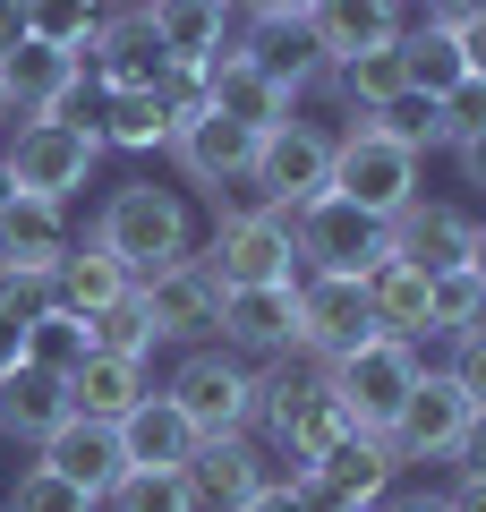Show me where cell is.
I'll return each instance as SVG.
<instances>
[{"instance_id": "33", "label": "cell", "mask_w": 486, "mask_h": 512, "mask_svg": "<svg viewBox=\"0 0 486 512\" xmlns=\"http://www.w3.org/2000/svg\"><path fill=\"white\" fill-rule=\"evenodd\" d=\"M469 325H486V282L469 274H435L427 282V342H452V333H469Z\"/></svg>"}, {"instance_id": "11", "label": "cell", "mask_w": 486, "mask_h": 512, "mask_svg": "<svg viewBox=\"0 0 486 512\" xmlns=\"http://www.w3.org/2000/svg\"><path fill=\"white\" fill-rule=\"evenodd\" d=\"M137 308H145V325H154V342L197 350V342H214L222 282L205 274L197 256H180V265H162V274H145V282H137Z\"/></svg>"}, {"instance_id": "12", "label": "cell", "mask_w": 486, "mask_h": 512, "mask_svg": "<svg viewBox=\"0 0 486 512\" xmlns=\"http://www.w3.org/2000/svg\"><path fill=\"white\" fill-rule=\"evenodd\" d=\"M367 333H376V316H367V291L359 274H299V359H342V350H359Z\"/></svg>"}, {"instance_id": "15", "label": "cell", "mask_w": 486, "mask_h": 512, "mask_svg": "<svg viewBox=\"0 0 486 512\" xmlns=\"http://www.w3.org/2000/svg\"><path fill=\"white\" fill-rule=\"evenodd\" d=\"M171 163H180V180L188 188H205V197H222V188H248V163H256V137L248 128H231V120H214V111H197V120H180L171 128Z\"/></svg>"}, {"instance_id": "34", "label": "cell", "mask_w": 486, "mask_h": 512, "mask_svg": "<svg viewBox=\"0 0 486 512\" xmlns=\"http://www.w3.org/2000/svg\"><path fill=\"white\" fill-rule=\"evenodd\" d=\"M103 512H205V495L188 487V470H128L103 495Z\"/></svg>"}, {"instance_id": "26", "label": "cell", "mask_w": 486, "mask_h": 512, "mask_svg": "<svg viewBox=\"0 0 486 512\" xmlns=\"http://www.w3.org/2000/svg\"><path fill=\"white\" fill-rule=\"evenodd\" d=\"M69 419V384L43 376V367H0V436L9 444H43L52 427Z\"/></svg>"}, {"instance_id": "31", "label": "cell", "mask_w": 486, "mask_h": 512, "mask_svg": "<svg viewBox=\"0 0 486 512\" xmlns=\"http://www.w3.org/2000/svg\"><path fill=\"white\" fill-rule=\"evenodd\" d=\"M94 137L120 146V154H162V146H171V111H162V94H103Z\"/></svg>"}, {"instance_id": "41", "label": "cell", "mask_w": 486, "mask_h": 512, "mask_svg": "<svg viewBox=\"0 0 486 512\" xmlns=\"http://www.w3.org/2000/svg\"><path fill=\"white\" fill-rule=\"evenodd\" d=\"M452 43H461L469 77H486V9H469V18H452Z\"/></svg>"}, {"instance_id": "20", "label": "cell", "mask_w": 486, "mask_h": 512, "mask_svg": "<svg viewBox=\"0 0 486 512\" xmlns=\"http://www.w3.org/2000/svg\"><path fill=\"white\" fill-rule=\"evenodd\" d=\"M401 26H410V0H307V35H316L324 69L350 52H376V43H393Z\"/></svg>"}, {"instance_id": "29", "label": "cell", "mask_w": 486, "mask_h": 512, "mask_svg": "<svg viewBox=\"0 0 486 512\" xmlns=\"http://www.w3.org/2000/svg\"><path fill=\"white\" fill-rule=\"evenodd\" d=\"M52 299H60L69 316H103L111 299H128V274L94 248V239H69V256L52 265Z\"/></svg>"}, {"instance_id": "49", "label": "cell", "mask_w": 486, "mask_h": 512, "mask_svg": "<svg viewBox=\"0 0 486 512\" xmlns=\"http://www.w3.org/2000/svg\"><path fill=\"white\" fill-rule=\"evenodd\" d=\"M469 274H478V282H486V214H478V222H469Z\"/></svg>"}, {"instance_id": "48", "label": "cell", "mask_w": 486, "mask_h": 512, "mask_svg": "<svg viewBox=\"0 0 486 512\" xmlns=\"http://www.w3.org/2000/svg\"><path fill=\"white\" fill-rule=\"evenodd\" d=\"M231 9H248V18H307V0H231Z\"/></svg>"}, {"instance_id": "7", "label": "cell", "mask_w": 486, "mask_h": 512, "mask_svg": "<svg viewBox=\"0 0 486 512\" xmlns=\"http://www.w3.org/2000/svg\"><path fill=\"white\" fill-rule=\"evenodd\" d=\"M290 222V248H299V274H367L376 256H393V239H384V214H367V205L350 197H307Z\"/></svg>"}, {"instance_id": "27", "label": "cell", "mask_w": 486, "mask_h": 512, "mask_svg": "<svg viewBox=\"0 0 486 512\" xmlns=\"http://www.w3.org/2000/svg\"><path fill=\"white\" fill-rule=\"evenodd\" d=\"M367 291V316H376V333H393V342H427V274L418 265H401V256H376L359 274Z\"/></svg>"}, {"instance_id": "6", "label": "cell", "mask_w": 486, "mask_h": 512, "mask_svg": "<svg viewBox=\"0 0 486 512\" xmlns=\"http://www.w3.org/2000/svg\"><path fill=\"white\" fill-rule=\"evenodd\" d=\"M384 444H393L401 470H410V461H478L486 419L469 410V393L444 376V367H418V393H410V410H401V427Z\"/></svg>"}, {"instance_id": "44", "label": "cell", "mask_w": 486, "mask_h": 512, "mask_svg": "<svg viewBox=\"0 0 486 512\" xmlns=\"http://www.w3.org/2000/svg\"><path fill=\"white\" fill-rule=\"evenodd\" d=\"M376 512H452V504H444V487H410V495H384Z\"/></svg>"}, {"instance_id": "10", "label": "cell", "mask_w": 486, "mask_h": 512, "mask_svg": "<svg viewBox=\"0 0 486 512\" xmlns=\"http://www.w3.org/2000/svg\"><path fill=\"white\" fill-rule=\"evenodd\" d=\"M214 342L239 350L248 367L290 359V350H299V282H248V291H222Z\"/></svg>"}, {"instance_id": "38", "label": "cell", "mask_w": 486, "mask_h": 512, "mask_svg": "<svg viewBox=\"0 0 486 512\" xmlns=\"http://www.w3.org/2000/svg\"><path fill=\"white\" fill-rule=\"evenodd\" d=\"M94 325V350H120V359H154V325H145L137 308V282H128V299H111L103 316H86Z\"/></svg>"}, {"instance_id": "45", "label": "cell", "mask_w": 486, "mask_h": 512, "mask_svg": "<svg viewBox=\"0 0 486 512\" xmlns=\"http://www.w3.org/2000/svg\"><path fill=\"white\" fill-rule=\"evenodd\" d=\"M26 43V0H0V60Z\"/></svg>"}, {"instance_id": "39", "label": "cell", "mask_w": 486, "mask_h": 512, "mask_svg": "<svg viewBox=\"0 0 486 512\" xmlns=\"http://www.w3.org/2000/svg\"><path fill=\"white\" fill-rule=\"evenodd\" d=\"M435 120H444V154L469 146V137L486 128V77H461L452 94H435Z\"/></svg>"}, {"instance_id": "13", "label": "cell", "mask_w": 486, "mask_h": 512, "mask_svg": "<svg viewBox=\"0 0 486 512\" xmlns=\"http://www.w3.org/2000/svg\"><path fill=\"white\" fill-rule=\"evenodd\" d=\"M197 86H205V111H214V120H231V128H248V137H265V128H282L290 111H299L248 52H239V43H222V52L205 60Z\"/></svg>"}, {"instance_id": "51", "label": "cell", "mask_w": 486, "mask_h": 512, "mask_svg": "<svg viewBox=\"0 0 486 512\" xmlns=\"http://www.w3.org/2000/svg\"><path fill=\"white\" fill-rule=\"evenodd\" d=\"M9 197H18V180H9V163H0V214H9Z\"/></svg>"}, {"instance_id": "43", "label": "cell", "mask_w": 486, "mask_h": 512, "mask_svg": "<svg viewBox=\"0 0 486 512\" xmlns=\"http://www.w3.org/2000/svg\"><path fill=\"white\" fill-rule=\"evenodd\" d=\"M18 359H26V316L0 299V367H18Z\"/></svg>"}, {"instance_id": "36", "label": "cell", "mask_w": 486, "mask_h": 512, "mask_svg": "<svg viewBox=\"0 0 486 512\" xmlns=\"http://www.w3.org/2000/svg\"><path fill=\"white\" fill-rule=\"evenodd\" d=\"M367 120H376L393 146H410L418 163H427V154H444V120H435V94H393V103L367 111Z\"/></svg>"}, {"instance_id": "9", "label": "cell", "mask_w": 486, "mask_h": 512, "mask_svg": "<svg viewBox=\"0 0 486 512\" xmlns=\"http://www.w3.org/2000/svg\"><path fill=\"white\" fill-rule=\"evenodd\" d=\"M333 197H350V205H367V214L393 222L401 205L418 197V154L393 146V137H384V128L359 111V120L333 137Z\"/></svg>"}, {"instance_id": "21", "label": "cell", "mask_w": 486, "mask_h": 512, "mask_svg": "<svg viewBox=\"0 0 486 512\" xmlns=\"http://www.w3.org/2000/svg\"><path fill=\"white\" fill-rule=\"evenodd\" d=\"M231 43L290 94V103L324 86V52H316V35H307V18H248V35H231Z\"/></svg>"}, {"instance_id": "22", "label": "cell", "mask_w": 486, "mask_h": 512, "mask_svg": "<svg viewBox=\"0 0 486 512\" xmlns=\"http://www.w3.org/2000/svg\"><path fill=\"white\" fill-rule=\"evenodd\" d=\"M197 427H188V410L171 402V393H145L137 410L120 419V453L128 470H188V453H197Z\"/></svg>"}, {"instance_id": "32", "label": "cell", "mask_w": 486, "mask_h": 512, "mask_svg": "<svg viewBox=\"0 0 486 512\" xmlns=\"http://www.w3.org/2000/svg\"><path fill=\"white\" fill-rule=\"evenodd\" d=\"M86 350H94V325L69 316V308H43L35 325H26V367H43V376H69Z\"/></svg>"}, {"instance_id": "4", "label": "cell", "mask_w": 486, "mask_h": 512, "mask_svg": "<svg viewBox=\"0 0 486 512\" xmlns=\"http://www.w3.org/2000/svg\"><path fill=\"white\" fill-rule=\"evenodd\" d=\"M324 188H333V128H316V120H299V111H290L282 128H265V137H256V163H248L239 205L299 214V205L324 197Z\"/></svg>"}, {"instance_id": "40", "label": "cell", "mask_w": 486, "mask_h": 512, "mask_svg": "<svg viewBox=\"0 0 486 512\" xmlns=\"http://www.w3.org/2000/svg\"><path fill=\"white\" fill-rule=\"evenodd\" d=\"M444 376L469 393V410L486 419V325H469V333H452V359H444Z\"/></svg>"}, {"instance_id": "5", "label": "cell", "mask_w": 486, "mask_h": 512, "mask_svg": "<svg viewBox=\"0 0 486 512\" xmlns=\"http://www.w3.org/2000/svg\"><path fill=\"white\" fill-rule=\"evenodd\" d=\"M162 393L188 410L197 436H248L256 427V367L239 359V350H222V342H197L180 367H171Z\"/></svg>"}, {"instance_id": "19", "label": "cell", "mask_w": 486, "mask_h": 512, "mask_svg": "<svg viewBox=\"0 0 486 512\" xmlns=\"http://www.w3.org/2000/svg\"><path fill=\"white\" fill-rule=\"evenodd\" d=\"M469 222L478 214H461V205H427V197H410L393 222H384V239H393V256L401 265H418V274H461L469 265Z\"/></svg>"}, {"instance_id": "3", "label": "cell", "mask_w": 486, "mask_h": 512, "mask_svg": "<svg viewBox=\"0 0 486 512\" xmlns=\"http://www.w3.org/2000/svg\"><path fill=\"white\" fill-rule=\"evenodd\" d=\"M0 163H9V180H18V197H52V205H69V197H86V188H94L103 137H94V120L43 111V120H18V128H9Z\"/></svg>"}, {"instance_id": "23", "label": "cell", "mask_w": 486, "mask_h": 512, "mask_svg": "<svg viewBox=\"0 0 486 512\" xmlns=\"http://www.w3.org/2000/svg\"><path fill=\"white\" fill-rule=\"evenodd\" d=\"M60 384H69V410H77V419H111V427L154 393V384H145V359H120V350H86Z\"/></svg>"}, {"instance_id": "17", "label": "cell", "mask_w": 486, "mask_h": 512, "mask_svg": "<svg viewBox=\"0 0 486 512\" xmlns=\"http://www.w3.org/2000/svg\"><path fill=\"white\" fill-rule=\"evenodd\" d=\"M60 256H69V205L9 197V214H0V282H52Z\"/></svg>"}, {"instance_id": "25", "label": "cell", "mask_w": 486, "mask_h": 512, "mask_svg": "<svg viewBox=\"0 0 486 512\" xmlns=\"http://www.w3.org/2000/svg\"><path fill=\"white\" fill-rule=\"evenodd\" d=\"M188 487L205 495V504H248L256 487H265V444L256 436H205L197 453H188Z\"/></svg>"}, {"instance_id": "1", "label": "cell", "mask_w": 486, "mask_h": 512, "mask_svg": "<svg viewBox=\"0 0 486 512\" xmlns=\"http://www.w3.org/2000/svg\"><path fill=\"white\" fill-rule=\"evenodd\" d=\"M86 239L120 265L128 282L162 274V265H180V256H197V222H188V197L180 188H154V180H120L103 205H94Z\"/></svg>"}, {"instance_id": "16", "label": "cell", "mask_w": 486, "mask_h": 512, "mask_svg": "<svg viewBox=\"0 0 486 512\" xmlns=\"http://www.w3.org/2000/svg\"><path fill=\"white\" fill-rule=\"evenodd\" d=\"M35 461H43V470H52V478H69V487H86L94 504H103V495H111V487H120V478H128L120 427H111V419H77V410H69V419H60L52 436L35 444Z\"/></svg>"}, {"instance_id": "28", "label": "cell", "mask_w": 486, "mask_h": 512, "mask_svg": "<svg viewBox=\"0 0 486 512\" xmlns=\"http://www.w3.org/2000/svg\"><path fill=\"white\" fill-rule=\"evenodd\" d=\"M324 86L342 94V111H350V120H359V111H384L393 94H410V69H401V35H393V43H376V52L333 60V69H324Z\"/></svg>"}, {"instance_id": "47", "label": "cell", "mask_w": 486, "mask_h": 512, "mask_svg": "<svg viewBox=\"0 0 486 512\" xmlns=\"http://www.w3.org/2000/svg\"><path fill=\"white\" fill-rule=\"evenodd\" d=\"M231 512H299V495H290V487H256L248 504H231Z\"/></svg>"}, {"instance_id": "18", "label": "cell", "mask_w": 486, "mask_h": 512, "mask_svg": "<svg viewBox=\"0 0 486 512\" xmlns=\"http://www.w3.org/2000/svg\"><path fill=\"white\" fill-rule=\"evenodd\" d=\"M77 86H86V60L60 52V43H35L26 35L18 52L0 60V94H9V111L18 120H43V111H69Z\"/></svg>"}, {"instance_id": "46", "label": "cell", "mask_w": 486, "mask_h": 512, "mask_svg": "<svg viewBox=\"0 0 486 512\" xmlns=\"http://www.w3.org/2000/svg\"><path fill=\"white\" fill-rule=\"evenodd\" d=\"M452 154H461V180H469V188H486V128L469 137V146H452Z\"/></svg>"}, {"instance_id": "52", "label": "cell", "mask_w": 486, "mask_h": 512, "mask_svg": "<svg viewBox=\"0 0 486 512\" xmlns=\"http://www.w3.org/2000/svg\"><path fill=\"white\" fill-rule=\"evenodd\" d=\"M94 9H137V0H94Z\"/></svg>"}, {"instance_id": "30", "label": "cell", "mask_w": 486, "mask_h": 512, "mask_svg": "<svg viewBox=\"0 0 486 512\" xmlns=\"http://www.w3.org/2000/svg\"><path fill=\"white\" fill-rule=\"evenodd\" d=\"M401 69H410V94H452L469 77V60H461V43H452V26L410 18L401 26Z\"/></svg>"}, {"instance_id": "24", "label": "cell", "mask_w": 486, "mask_h": 512, "mask_svg": "<svg viewBox=\"0 0 486 512\" xmlns=\"http://www.w3.org/2000/svg\"><path fill=\"white\" fill-rule=\"evenodd\" d=\"M145 26H154V43L171 60H188V69H205V60L231 43V0H137Z\"/></svg>"}, {"instance_id": "2", "label": "cell", "mask_w": 486, "mask_h": 512, "mask_svg": "<svg viewBox=\"0 0 486 512\" xmlns=\"http://www.w3.org/2000/svg\"><path fill=\"white\" fill-rule=\"evenodd\" d=\"M418 367H427L418 342H393V333H367L359 350L324 359V384H333L350 436H393L401 410H410V393H418Z\"/></svg>"}, {"instance_id": "8", "label": "cell", "mask_w": 486, "mask_h": 512, "mask_svg": "<svg viewBox=\"0 0 486 512\" xmlns=\"http://www.w3.org/2000/svg\"><path fill=\"white\" fill-rule=\"evenodd\" d=\"M197 265L222 291H248V282H299V248H290V222L265 205H231L214 222V239L197 248Z\"/></svg>"}, {"instance_id": "37", "label": "cell", "mask_w": 486, "mask_h": 512, "mask_svg": "<svg viewBox=\"0 0 486 512\" xmlns=\"http://www.w3.org/2000/svg\"><path fill=\"white\" fill-rule=\"evenodd\" d=\"M0 512H103V504H94L86 487H69V478H52V470L35 461V470H18V487L0 495Z\"/></svg>"}, {"instance_id": "42", "label": "cell", "mask_w": 486, "mask_h": 512, "mask_svg": "<svg viewBox=\"0 0 486 512\" xmlns=\"http://www.w3.org/2000/svg\"><path fill=\"white\" fill-rule=\"evenodd\" d=\"M444 504L452 512H486V461H461V478L444 487Z\"/></svg>"}, {"instance_id": "50", "label": "cell", "mask_w": 486, "mask_h": 512, "mask_svg": "<svg viewBox=\"0 0 486 512\" xmlns=\"http://www.w3.org/2000/svg\"><path fill=\"white\" fill-rule=\"evenodd\" d=\"M9 128H18V111H9V94H0V146H9Z\"/></svg>"}, {"instance_id": "14", "label": "cell", "mask_w": 486, "mask_h": 512, "mask_svg": "<svg viewBox=\"0 0 486 512\" xmlns=\"http://www.w3.org/2000/svg\"><path fill=\"white\" fill-rule=\"evenodd\" d=\"M86 69H94V86H103V94H154L162 77H171V52L154 43L145 9H103Z\"/></svg>"}, {"instance_id": "35", "label": "cell", "mask_w": 486, "mask_h": 512, "mask_svg": "<svg viewBox=\"0 0 486 512\" xmlns=\"http://www.w3.org/2000/svg\"><path fill=\"white\" fill-rule=\"evenodd\" d=\"M94 26H103L94 0H26V35H35V43H60V52H77V60L94 52Z\"/></svg>"}]
</instances>
